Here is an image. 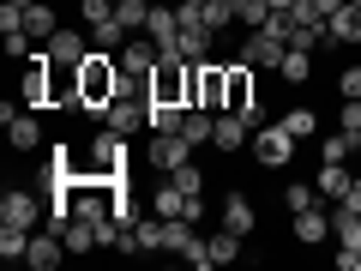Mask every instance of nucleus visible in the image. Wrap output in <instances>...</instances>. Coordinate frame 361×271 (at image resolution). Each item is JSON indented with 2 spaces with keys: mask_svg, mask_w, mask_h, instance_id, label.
<instances>
[{
  "mask_svg": "<svg viewBox=\"0 0 361 271\" xmlns=\"http://www.w3.org/2000/svg\"><path fill=\"white\" fill-rule=\"evenodd\" d=\"M283 54H289V42L283 37H271V30H247V42H241V61L253 66H283Z\"/></svg>",
  "mask_w": 361,
  "mask_h": 271,
  "instance_id": "9",
  "label": "nucleus"
},
{
  "mask_svg": "<svg viewBox=\"0 0 361 271\" xmlns=\"http://www.w3.org/2000/svg\"><path fill=\"white\" fill-rule=\"evenodd\" d=\"M325 30H331V42H361V6H337Z\"/></svg>",
  "mask_w": 361,
  "mask_h": 271,
  "instance_id": "22",
  "label": "nucleus"
},
{
  "mask_svg": "<svg viewBox=\"0 0 361 271\" xmlns=\"http://www.w3.org/2000/svg\"><path fill=\"white\" fill-rule=\"evenodd\" d=\"M18 6H30V0H18Z\"/></svg>",
  "mask_w": 361,
  "mask_h": 271,
  "instance_id": "38",
  "label": "nucleus"
},
{
  "mask_svg": "<svg viewBox=\"0 0 361 271\" xmlns=\"http://www.w3.org/2000/svg\"><path fill=\"white\" fill-rule=\"evenodd\" d=\"M169 181H175V187H180L187 199H199V193H205V169H193V163H180V169H175Z\"/></svg>",
  "mask_w": 361,
  "mask_h": 271,
  "instance_id": "29",
  "label": "nucleus"
},
{
  "mask_svg": "<svg viewBox=\"0 0 361 271\" xmlns=\"http://www.w3.org/2000/svg\"><path fill=\"white\" fill-rule=\"evenodd\" d=\"M337 121H343L349 139H361V97H343V115H337Z\"/></svg>",
  "mask_w": 361,
  "mask_h": 271,
  "instance_id": "34",
  "label": "nucleus"
},
{
  "mask_svg": "<svg viewBox=\"0 0 361 271\" xmlns=\"http://www.w3.org/2000/svg\"><path fill=\"white\" fill-rule=\"evenodd\" d=\"M49 85H54V61H49V54H30V61H25V78H18V103H25V109H42V103H49Z\"/></svg>",
  "mask_w": 361,
  "mask_h": 271,
  "instance_id": "6",
  "label": "nucleus"
},
{
  "mask_svg": "<svg viewBox=\"0 0 361 271\" xmlns=\"http://www.w3.org/2000/svg\"><path fill=\"white\" fill-rule=\"evenodd\" d=\"M30 253V229H13V223H0V259H25Z\"/></svg>",
  "mask_w": 361,
  "mask_h": 271,
  "instance_id": "27",
  "label": "nucleus"
},
{
  "mask_svg": "<svg viewBox=\"0 0 361 271\" xmlns=\"http://www.w3.org/2000/svg\"><path fill=\"white\" fill-rule=\"evenodd\" d=\"M145 37H151L157 49H169V42L180 37V6H151V25H145Z\"/></svg>",
  "mask_w": 361,
  "mask_h": 271,
  "instance_id": "17",
  "label": "nucleus"
},
{
  "mask_svg": "<svg viewBox=\"0 0 361 271\" xmlns=\"http://www.w3.org/2000/svg\"><path fill=\"white\" fill-rule=\"evenodd\" d=\"M283 205H289V217H295L301 205H319V187H301V181H289V187H283Z\"/></svg>",
  "mask_w": 361,
  "mask_h": 271,
  "instance_id": "30",
  "label": "nucleus"
},
{
  "mask_svg": "<svg viewBox=\"0 0 361 271\" xmlns=\"http://www.w3.org/2000/svg\"><path fill=\"white\" fill-rule=\"evenodd\" d=\"M42 217H49V199H37L30 187H6V199H0V223H13V229H37Z\"/></svg>",
  "mask_w": 361,
  "mask_h": 271,
  "instance_id": "5",
  "label": "nucleus"
},
{
  "mask_svg": "<svg viewBox=\"0 0 361 271\" xmlns=\"http://www.w3.org/2000/svg\"><path fill=\"white\" fill-rule=\"evenodd\" d=\"M283 127L295 133V139H313V133H319V121H313V109H289V115H283Z\"/></svg>",
  "mask_w": 361,
  "mask_h": 271,
  "instance_id": "31",
  "label": "nucleus"
},
{
  "mask_svg": "<svg viewBox=\"0 0 361 271\" xmlns=\"http://www.w3.org/2000/svg\"><path fill=\"white\" fill-rule=\"evenodd\" d=\"M121 90H127V78H121V61L109 49H90V61L78 66V97H85L90 115H103L109 103H115Z\"/></svg>",
  "mask_w": 361,
  "mask_h": 271,
  "instance_id": "1",
  "label": "nucleus"
},
{
  "mask_svg": "<svg viewBox=\"0 0 361 271\" xmlns=\"http://www.w3.org/2000/svg\"><path fill=\"white\" fill-rule=\"evenodd\" d=\"M337 90H343V97H361V66H355V61L337 73Z\"/></svg>",
  "mask_w": 361,
  "mask_h": 271,
  "instance_id": "35",
  "label": "nucleus"
},
{
  "mask_svg": "<svg viewBox=\"0 0 361 271\" xmlns=\"http://www.w3.org/2000/svg\"><path fill=\"white\" fill-rule=\"evenodd\" d=\"M187 205H193V199L180 193L175 181H163V187L151 193V217H187Z\"/></svg>",
  "mask_w": 361,
  "mask_h": 271,
  "instance_id": "19",
  "label": "nucleus"
},
{
  "mask_svg": "<svg viewBox=\"0 0 361 271\" xmlns=\"http://www.w3.org/2000/svg\"><path fill=\"white\" fill-rule=\"evenodd\" d=\"M355 193H361V175H355Z\"/></svg>",
  "mask_w": 361,
  "mask_h": 271,
  "instance_id": "37",
  "label": "nucleus"
},
{
  "mask_svg": "<svg viewBox=\"0 0 361 271\" xmlns=\"http://www.w3.org/2000/svg\"><path fill=\"white\" fill-rule=\"evenodd\" d=\"M193 241H199V223H187V217H163V229H157V253H187Z\"/></svg>",
  "mask_w": 361,
  "mask_h": 271,
  "instance_id": "15",
  "label": "nucleus"
},
{
  "mask_svg": "<svg viewBox=\"0 0 361 271\" xmlns=\"http://www.w3.org/2000/svg\"><path fill=\"white\" fill-rule=\"evenodd\" d=\"M277 73H283L289 85H307V78H313V49H289V54H283V66H277Z\"/></svg>",
  "mask_w": 361,
  "mask_h": 271,
  "instance_id": "26",
  "label": "nucleus"
},
{
  "mask_svg": "<svg viewBox=\"0 0 361 271\" xmlns=\"http://www.w3.org/2000/svg\"><path fill=\"white\" fill-rule=\"evenodd\" d=\"M0 121H6V139H13V151H37L42 145V121L37 115H25V109H0Z\"/></svg>",
  "mask_w": 361,
  "mask_h": 271,
  "instance_id": "11",
  "label": "nucleus"
},
{
  "mask_svg": "<svg viewBox=\"0 0 361 271\" xmlns=\"http://www.w3.org/2000/svg\"><path fill=\"white\" fill-rule=\"evenodd\" d=\"M49 61H54V66H73V73H78V66L90 61V37H85L78 25H61V30L49 37Z\"/></svg>",
  "mask_w": 361,
  "mask_h": 271,
  "instance_id": "8",
  "label": "nucleus"
},
{
  "mask_svg": "<svg viewBox=\"0 0 361 271\" xmlns=\"http://www.w3.org/2000/svg\"><path fill=\"white\" fill-rule=\"evenodd\" d=\"M25 30H30V42H49L54 30H61V18H54L49 0H30V6H25Z\"/></svg>",
  "mask_w": 361,
  "mask_h": 271,
  "instance_id": "18",
  "label": "nucleus"
},
{
  "mask_svg": "<svg viewBox=\"0 0 361 271\" xmlns=\"http://www.w3.org/2000/svg\"><path fill=\"white\" fill-rule=\"evenodd\" d=\"M61 235H66V253H90V247H103V229H97L90 217H73Z\"/></svg>",
  "mask_w": 361,
  "mask_h": 271,
  "instance_id": "20",
  "label": "nucleus"
},
{
  "mask_svg": "<svg viewBox=\"0 0 361 271\" xmlns=\"http://www.w3.org/2000/svg\"><path fill=\"white\" fill-rule=\"evenodd\" d=\"M361 139H349V133H337V139H325V151H319V163H349V151H355Z\"/></svg>",
  "mask_w": 361,
  "mask_h": 271,
  "instance_id": "32",
  "label": "nucleus"
},
{
  "mask_svg": "<svg viewBox=\"0 0 361 271\" xmlns=\"http://www.w3.org/2000/svg\"><path fill=\"white\" fill-rule=\"evenodd\" d=\"M211 42H217V30H211V25H199V18H180V37H175L180 61H211Z\"/></svg>",
  "mask_w": 361,
  "mask_h": 271,
  "instance_id": "12",
  "label": "nucleus"
},
{
  "mask_svg": "<svg viewBox=\"0 0 361 271\" xmlns=\"http://www.w3.org/2000/svg\"><path fill=\"white\" fill-rule=\"evenodd\" d=\"M61 259H66V235H61V229H30V253H25V265L54 271Z\"/></svg>",
  "mask_w": 361,
  "mask_h": 271,
  "instance_id": "10",
  "label": "nucleus"
},
{
  "mask_svg": "<svg viewBox=\"0 0 361 271\" xmlns=\"http://www.w3.org/2000/svg\"><path fill=\"white\" fill-rule=\"evenodd\" d=\"M259 30H271V37H283V42H295V6H289V13H271L265 25Z\"/></svg>",
  "mask_w": 361,
  "mask_h": 271,
  "instance_id": "33",
  "label": "nucleus"
},
{
  "mask_svg": "<svg viewBox=\"0 0 361 271\" xmlns=\"http://www.w3.org/2000/svg\"><path fill=\"white\" fill-rule=\"evenodd\" d=\"M289 229H295V241H301V247H319V241H331V217H325V205H301Z\"/></svg>",
  "mask_w": 361,
  "mask_h": 271,
  "instance_id": "14",
  "label": "nucleus"
},
{
  "mask_svg": "<svg viewBox=\"0 0 361 271\" xmlns=\"http://www.w3.org/2000/svg\"><path fill=\"white\" fill-rule=\"evenodd\" d=\"M180 121H187V109H175V103H151V133H180Z\"/></svg>",
  "mask_w": 361,
  "mask_h": 271,
  "instance_id": "28",
  "label": "nucleus"
},
{
  "mask_svg": "<svg viewBox=\"0 0 361 271\" xmlns=\"http://www.w3.org/2000/svg\"><path fill=\"white\" fill-rule=\"evenodd\" d=\"M265 6L271 13H289V6H301V0H265Z\"/></svg>",
  "mask_w": 361,
  "mask_h": 271,
  "instance_id": "36",
  "label": "nucleus"
},
{
  "mask_svg": "<svg viewBox=\"0 0 361 271\" xmlns=\"http://www.w3.org/2000/svg\"><path fill=\"white\" fill-rule=\"evenodd\" d=\"M180 163H193V145L180 139V133H157V145H151V169H163V175H175Z\"/></svg>",
  "mask_w": 361,
  "mask_h": 271,
  "instance_id": "13",
  "label": "nucleus"
},
{
  "mask_svg": "<svg viewBox=\"0 0 361 271\" xmlns=\"http://www.w3.org/2000/svg\"><path fill=\"white\" fill-rule=\"evenodd\" d=\"M349 187H355L349 163H319V199H343Z\"/></svg>",
  "mask_w": 361,
  "mask_h": 271,
  "instance_id": "21",
  "label": "nucleus"
},
{
  "mask_svg": "<svg viewBox=\"0 0 361 271\" xmlns=\"http://www.w3.org/2000/svg\"><path fill=\"white\" fill-rule=\"evenodd\" d=\"M295 145H301V139L283 127V121H277V127H259V133H253V157H259L265 169H289V163H295Z\"/></svg>",
  "mask_w": 361,
  "mask_h": 271,
  "instance_id": "4",
  "label": "nucleus"
},
{
  "mask_svg": "<svg viewBox=\"0 0 361 271\" xmlns=\"http://www.w3.org/2000/svg\"><path fill=\"white\" fill-rule=\"evenodd\" d=\"M223 229H235V235H253V229H259L253 199H247V193H229V199H223Z\"/></svg>",
  "mask_w": 361,
  "mask_h": 271,
  "instance_id": "16",
  "label": "nucleus"
},
{
  "mask_svg": "<svg viewBox=\"0 0 361 271\" xmlns=\"http://www.w3.org/2000/svg\"><path fill=\"white\" fill-rule=\"evenodd\" d=\"M247 139H253V127H247V115H235V109H217V127H211V151L223 157H241Z\"/></svg>",
  "mask_w": 361,
  "mask_h": 271,
  "instance_id": "7",
  "label": "nucleus"
},
{
  "mask_svg": "<svg viewBox=\"0 0 361 271\" xmlns=\"http://www.w3.org/2000/svg\"><path fill=\"white\" fill-rule=\"evenodd\" d=\"M115 18H121L127 37H139V30L151 25V0H115Z\"/></svg>",
  "mask_w": 361,
  "mask_h": 271,
  "instance_id": "24",
  "label": "nucleus"
},
{
  "mask_svg": "<svg viewBox=\"0 0 361 271\" xmlns=\"http://www.w3.org/2000/svg\"><path fill=\"white\" fill-rule=\"evenodd\" d=\"M115 61H121V78H127V90H151V73H157V42L145 37V30L121 42Z\"/></svg>",
  "mask_w": 361,
  "mask_h": 271,
  "instance_id": "3",
  "label": "nucleus"
},
{
  "mask_svg": "<svg viewBox=\"0 0 361 271\" xmlns=\"http://www.w3.org/2000/svg\"><path fill=\"white\" fill-rule=\"evenodd\" d=\"M229 103V66L217 61H193V78H187V109H217Z\"/></svg>",
  "mask_w": 361,
  "mask_h": 271,
  "instance_id": "2",
  "label": "nucleus"
},
{
  "mask_svg": "<svg viewBox=\"0 0 361 271\" xmlns=\"http://www.w3.org/2000/svg\"><path fill=\"white\" fill-rule=\"evenodd\" d=\"M241 241H247V235H235V229L205 235V247H211V265H229V259H241Z\"/></svg>",
  "mask_w": 361,
  "mask_h": 271,
  "instance_id": "25",
  "label": "nucleus"
},
{
  "mask_svg": "<svg viewBox=\"0 0 361 271\" xmlns=\"http://www.w3.org/2000/svg\"><path fill=\"white\" fill-rule=\"evenodd\" d=\"M211 127H217V115H211V109H187V121H180V139L193 145H211Z\"/></svg>",
  "mask_w": 361,
  "mask_h": 271,
  "instance_id": "23",
  "label": "nucleus"
}]
</instances>
